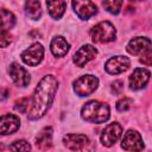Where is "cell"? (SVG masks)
Wrapping results in <instances>:
<instances>
[{"instance_id":"6da1fadb","label":"cell","mask_w":152,"mask_h":152,"mask_svg":"<svg viewBox=\"0 0 152 152\" xmlns=\"http://www.w3.org/2000/svg\"><path fill=\"white\" fill-rule=\"evenodd\" d=\"M57 89L58 81L53 75H46L39 81L31 100V109L28 112L30 120H38L46 114L53 101Z\"/></svg>"},{"instance_id":"7a4b0ae2","label":"cell","mask_w":152,"mask_h":152,"mask_svg":"<svg viewBox=\"0 0 152 152\" xmlns=\"http://www.w3.org/2000/svg\"><path fill=\"white\" fill-rule=\"evenodd\" d=\"M81 116L87 122L93 124H103L110 116L109 106L107 103L93 100L87 102L81 109Z\"/></svg>"},{"instance_id":"3957f363","label":"cell","mask_w":152,"mask_h":152,"mask_svg":"<svg viewBox=\"0 0 152 152\" xmlns=\"http://www.w3.org/2000/svg\"><path fill=\"white\" fill-rule=\"evenodd\" d=\"M91 40L95 43H109L116 37V30L109 21H100L90 31Z\"/></svg>"},{"instance_id":"277c9868","label":"cell","mask_w":152,"mask_h":152,"mask_svg":"<svg viewBox=\"0 0 152 152\" xmlns=\"http://www.w3.org/2000/svg\"><path fill=\"white\" fill-rule=\"evenodd\" d=\"M99 86V78L94 75H83L74 81V91L78 96H89Z\"/></svg>"},{"instance_id":"5b68a950","label":"cell","mask_w":152,"mask_h":152,"mask_svg":"<svg viewBox=\"0 0 152 152\" xmlns=\"http://www.w3.org/2000/svg\"><path fill=\"white\" fill-rule=\"evenodd\" d=\"M121 134H122V126L119 122H112L104 127V129L101 133L100 140L103 146L110 147L115 145V142L121 138Z\"/></svg>"},{"instance_id":"8992f818","label":"cell","mask_w":152,"mask_h":152,"mask_svg":"<svg viewBox=\"0 0 152 152\" xmlns=\"http://www.w3.org/2000/svg\"><path fill=\"white\" fill-rule=\"evenodd\" d=\"M121 147L125 151H129V152L142 151L144 150V142H142V138H141L140 133L134 131V129H128L122 138Z\"/></svg>"},{"instance_id":"52a82bcc","label":"cell","mask_w":152,"mask_h":152,"mask_svg":"<svg viewBox=\"0 0 152 152\" xmlns=\"http://www.w3.org/2000/svg\"><path fill=\"white\" fill-rule=\"evenodd\" d=\"M44 57V48L40 43H34L30 48H27L21 53V59L26 65L36 66L38 65Z\"/></svg>"},{"instance_id":"ba28073f","label":"cell","mask_w":152,"mask_h":152,"mask_svg":"<svg viewBox=\"0 0 152 152\" xmlns=\"http://www.w3.org/2000/svg\"><path fill=\"white\" fill-rule=\"evenodd\" d=\"M131 65V61L128 59V57L126 56H114L110 57L106 64H104V69L108 74L110 75H119L121 72H125Z\"/></svg>"},{"instance_id":"9c48e42d","label":"cell","mask_w":152,"mask_h":152,"mask_svg":"<svg viewBox=\"0 0 152 152\" xmlns=\"http://www.w3.org/2000/svg\"><path fill=\"white\" fill-rule=\"evenodd\" d=\"M8 74L13 81V83L18 87H26L28 86L31 77L30 74L26 71L24 66H21L19 63L13 62L8 68Z\"/></svg>"},{"instance_id":"30bf717a","label":"cell","mask_w":152,"mask_h":152,"mask_svg":"<svg viewBox=\"0 0 152 152\" xmlns=\"http://www.w3.org/2000/svg\"><path fill=\"white\" fill-rule=\"evenodd\" d=\"M97 55V50L96 48H94L90 44H86L82 45L75 53H74V63L76 64V66L78 68H83L88 62H90L91 59L95 58V56Z\"/></svg>"},{"instance_id":"8fae6325","label":"cell","mask_w":152,"mask_h":152,"mask_svg":"<svg viewBox=\"0 0 152 152\" xmlns=\"http://www.w3.org/2000/svg\"><path fill=\"white\" fill-rule=\"evenodd\" d=\"M72 8L75 11V13L77 14V17L82 20H88L89 18H91L93 15H95L97 13V7L93 1H72L71 2Z\"/></svg>"},{"instance_id":"7c38bea8","label":"cell","mask_w":152,"mask_h":152,"mask_svg":"<svg viewBox=\"0 0 152 152\" xmlns=\"http://www.w3.org/2000/svg\"><path fill=\"white\" fill-rule=\"evenodd\" d=\"M19 127L20 120L15 114H4L0 116V135L13 134Z\"/></svg>"},{"instance_id":"4fadbf2b","label":"cell","mask_w":152,"mask_h":152,"mask_svg":"<svg viewBox=\"0 0 152 152\" xmlns=\"http://www.w3.org/2000/svg\"><path fill=\"white\" fill-rule=\"evenodd\" d=\"M150 71L145 68H137L131 74L128 81H129V88L133 90L142 89L147 82L150 81Z\"/></svg>"},{"instance_id":"5bb4252c","label":"cell","mask_w":152,"mask_h":152,"mask_svg":"<svg viewBox=\"0 0 152 152\" xmlns=\"http://www.w3.org/2000/svg\"><path fill=\"white\" fill-rule=\"evenodd\" d=\"M127 52L131 55H142L151 50V40L147 37H134L131 39L126 48Z\"/></svg>"},{"instance_id":"9a60e30c","label":"cell","mask_w":152,"mask_h":152,"mask_svg":"<svg viewBox=\"0 0 152 152\" xmlns=\"http://www.w3.org/2000/svg\"><path fill=\"white\" fill-rule=\"evenodd\" d=\"M88 141H89V139L84 134L70 133V134H65L63 137V144L70 151H80V150H82L88 144Z\"/></svg>"},{"instance_id":"2e32d148","label":"cell","mask_w":152,"mask_h":152,"mask_svg":"<svg viewBox=\"0 0 152 152\" xmlns=\"http://www.w3.org/2000/svg\"><path fill=\"white\" fill-rule=\"evenodd\" d=\"M50 50H51L53 56H56V57H64L69 52V50H70V44L65 40L64 37L57 36V37L52 38V40L50 43Z\"/></svg>"},{"instance_id":"e0dca14e","label":"cell","mask_w":152,"mask_h":152,"mask_svg":"<svg viewBox=\"0 0 152 152\" xmlns=\"http://www.w3.org/2000/svg\"><path fill=\"white\" fill-rule=\"evenodd\" d=\"M36 146L40 151H48L52 146V128L45 127L43 128L38 135L36 137Z\"/></svg>"},{"instance_id":"ac0fdd59","label":"cell","mask_w":152,"mask_h":152,"mask_svg":"<svg viewBox=\"0 0 152 152\" xmlns=\"http://www.w3.org/2000/svg\"><path fill=\"white\" fill-rule=\"evenodd\" d=\"M46 7L49 10V14L53 19H61L65 12L66 2L65 1H46Z\"/></svg>"},{"instance_id":"d6986e66","label":"cell","mask_w":152,"mask_h":152,"mask_svg":"<svg viewBox=\"0 0 152 152\" xmlns=\"http://www.w3.org/2000/svg\"><path fill=\"white\" fill-rule=\"evenodd\" d=\"M15 25V17L12 12L2 8L0 10V27L8 31Z\"/></svg>"},{"instance_id":"ffe728a7","label":"cell","mask_w":152,"mask_h":152,"mask_svg":"<svg viewBox=\"0 0 152 152\" xmlns=\"http://www.w3.org/2000/svg\"><path fill=\"white\" fill-rule=\"evenodd\" d=\"M25 12L27 14L28 18L37 20L42 17V7H40V2L39 1H26L25 2Z\"/></svg>"},{"instance_id":"44dd1931","label":"cell","mask_w":152,"mask_h":152,"mask_svg":"<svg viewBox=\"0 0 152 152\" xmlns=\"http://www.w3.org/2000/svg\"><path fill=\"white\" fill-rule=\"evenodd\" d=\"M10 150L12 152H30L31 151V145L28 141L20 139V140H15L10 145Z\"/></svg>"},{"instance_id":"7402d4cb","label":"cell","mask_w":152,"mask_h":152,"mask_svg":"<svg viewBox=\"0 0 152 152\" xmlns=\"http://www.w3.org/2000/svg\"><path fill=\"white\" fill-rule=\"evenodd\" d=\"M102 5H103V7H104L109 13H112V14H118V13L120 12L121 6L124 5V2L120 1V0H119V1L109 0V1H103Z\"/></svg>"},{"instance_id":"603a6c76","label":"cell","mask_w":152,"mask_h":152,"mask_svg":"<svg viewBox=\"0 0 152 152\" xmlns=\"http://www.w3.org/2000/svg\"><path fill=\"white\" fill-rule=\"evenodd\" d=\"M30 104H31V99H28V97H21V99H19V100L15 102L14 109H15L17 112H19V113L25 114V113L27 112Z\"/></svg>"},{"instance_id":"cb8c5ba5","label":"cell","mask_w":152,"mask_h":152,"mask_svg":"<svg viewBox=\"0 0 152 152\" xmlns=\"http://www.w3.org/2000/svg\"><path fill=\"white\" fill-rule=\"evenodd\" d=\"M132 103H133V100L132 99H129V97H122V99H120L116 102L115 107H116V110L118 112H126V110H128L131 108Z\"/></svg>"},{"instance_id":"d4e9b609","label":"cell","mask_w":152,"mask_h":152,"mask_svg":"<svg viewBox=\"0 0 152 152\" xmlns=\"http://www.w3.org/2000/svg\"><path fill=\"white\" fill-rule=\"evenodd\" d=\"M11 43V37L8 32L0 27V48H6Z\"/></svg>"},{"instance_id":"484cf974","label":"cell","mask_w":152,"mask_h":152,"mask_svg":"<svg viewBox=\"0 0 152 152\" xmlns=\"http://www.w3.org/2000/svg\"><path fill=\"white\" fill-rule=\"evenodd\" d=\"M140 62H141L142 64H145V65H147V66L152 64V53H151V50L141 55V58H140Z\"/></svg>"},{"instance_id":"4316f807","label":"cell","mask_w":152,"mask_h":152,"mask_svg":"<svg viewBox=\"0 0 152 152\" xmlns=\"http://www.w3.org/2000/svg\"><path fill=\"white\" fill-rule=\"evenodd\" d=\"M122 88H124V82L120 81V80L114 81V82L112 83V90H113V93H115V94H120L121 90H122Z\"/></svg>"},{"instance_id":"83f0119b","label":"cell","mask_w":152,"mask_h":152,"mask_svg":"<svg viewBox=\"0 0 152 152\" xmlns=\"http://www.w3.org/2000/svg\"><path fill=\"white\" fill-rule=\"evenodd\" d=\"M82 152H95V144H94V141H88V144L81 150Z\"/></svg>"},{"instance_id":"f1b7e54d","label":"cell","mask_w":152,"mask_h":152,"mask_svg":"<svg viewBox=\"0 0 152 152\" xmlns=\"http://www.w3.org/2000/svg\"><path fill=\"white\" fill-rule=\"evenodd\" d=\"M8 95H10V91L6 89V88H2L0 89V101H5L8 99Z\"/></svg>"},{"instance_id":"f546056e","label":"cell","mask_w":152,"mask_h":152,"mask_svg":"<svg viewBox=\"0 0 152 152\" xmlns=\"http://www.w3.org/2000/svg\"><path fill=\"white\" fill-rule=\"evenodd\" d=\"M0 150H4V145L2 144H0Z\"/></svg>"}]
</instances>
